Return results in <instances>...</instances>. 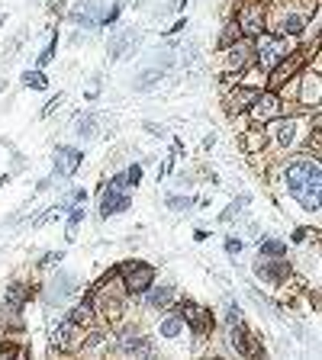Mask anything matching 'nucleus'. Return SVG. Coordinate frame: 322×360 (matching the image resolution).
<instances>
[{"mask_svg": "<svg viewBox=\"0 0 322 360\" xmlns=\"http://www.w3.org/2000/svg\"><path fill=\"white\" fill-rule=\"evenodd\" d=\"M94 315H97V309H94V302H91V296L87 299H81V302H75V306L68 309V319L71 325H77V328H87V325L94 322Z\"/></svg>", "mask_w": 322, "mask_h": 360, "instance_id": "nucleus-20", "label": "nucleus"}, {"mask_svg": "<svg viewBox=\"0 0 322 360\" xmlns=\"http://www.w3.org/2000/svg\"><path fill=\"white\" fill-rule=\"evenodd\" d=\"M20 84L30 87V91H46V87H49V77L42 74V68H36V71H23Z\"/></svg>", "mask_w": 322, "mask_h": 360, "instance_id": "nucleus-25", "label": "nucleus"}, {"mask_svg": "<svg viewBox=\"0 0 322 360\" xmlns=\"http://www.w3.org/2000/svg\"><path fill=\"white\" fill-rule=\"evenodd\" d=\"M81 222H84V206L77 203V206H71V209H68V241L75 238V229H77Z\"/></svg>", "mask_w": 322, "mask_h": 360, "instance_id": "nucleus-28", "label": "nucleus"}, {"mask_svg": "<svg viewBox=\"0 0 322 360\" xmlns=\"http://www.w3.org/2000/svg\"><path fill=\"white\" fill-rule=\"evenodd\" d=\"M242 248H245V245H242V238H226V254H232V258H236V254H242Z\"/></svg>", "mask_w": 322, "mask_h": 360, "instance_id": "nucleus-36", "label": "nucleus"}, {"mask_svg": "<svg viewBox=\"0 0 322 360\" xmlns=\"http://www.w3.org/2000/svg\"><path fill=\"white\" fill-rule=\"evenodd\" d=\"M123 177H126V184L129 187H139L142 184V164H129V168L123 171Z\"/></svg>", "mask_w": 322, "mask_h": 360, "instance_id": "nucleus-34", "label": "nucleus"}, {"mask_svg": "<svg viewBox=\"0 0 322 360\" xmlns=\"http://www.w3.org/2000/svg\"><path fill=\"white\" fill-rule=\"evenodd\" d=\"M258 254H261V258H284L287 245L281 241V238H261V241H258Z\"/></svg>", "mask_w": 322, "mask_h": 360, "instance_id": "nucleus-22", "label": "nucleus"}, {"mask_svg": "<svg viewBox=\"0 0 322 360\" xmlns=\"http://www.w3.org/2000/svg\"><path fill=\"white\" fill-rule=\"evenodd\" d=\"M293 241H297V245H303V241H307V229H297V232H293Z\"/></svg>", "mask_w": 322, "mask_h": 360, "instance_id": "nucleus-39", "label": "nucleus"}, {"mask_svg": "<svg viewBox=\"0 0 322 360\" xmlns=\"http://www.w3.org/2000/svg\"><path fill=\"white\" fill-rule=\"evenodd\" d=\"M255 276L271 286H281L290 276V264H287V258H258L255 261Z\"/></svg>", "mask_w": 322, "mask_h": 360, "instance_id": "nucleus-9", "label": "nucleus"}, {"mask_svg": "<svg viewBox=\"0 0 322 360\" xmlns=\"http://www.w3.org/2000/svg\"><path fill=\"white\" fill-rule=\"evenodd\" d=\"M207 238H210V229H197V232H193V241H207Z\"/></svg>", "mask_w": 322, "mask_h": 360, "instance_id": "nucleus-38", "label": "nucleus"}, {"mask_svg": "<svg viewBox=\"0 0 322 360\" xmlns=\"http://www.w3.org/2000/svg\"><path fill=\"white\" fill-rule=\"evenodd\" d=\"M116 347H120V354H129V357H148L155 351V341L148 335H142L139 328H123Z\"/></svg>", "mask_w": 322, "mask_h": 360, "instance_id": "nucleus-10", "label": "nucleus"}, {"mask_svg": "<svg viewBox=\"0 0 322 360\" xmlns=\"http://www.w3.org/2000/svg\"><path fill=\"white\" fill-rule=\"evenodd\" d=\"M242 209H248V196H238L236 203H229V206L223 209V215H219V219H223V222H232V219H236Z\"/></svg>", "mask_w": 322, "mask_h": 360, "instance_id": "nucleus-27", "label": "nucleus"}, {"mask_svg": "<svg viewBox=\"0 0 322 360\" xmlns=\"http://www.w3.org/2000/svg\"><path fill=\"white\" fill-rule=\"evenodd\" d=\"M236 26H238V32H242L245 39L261 36L264 26H268L264 4H261V0H242V4H238V13H236Z\"/></svg>", "mask_w": 322, "mask_h": 360, "instance_id": "nucleus-5", "label": "nucleus"}, {"mask_svg": "<svg viewBox=\"0 0 322 360\" xmlns=\"http://www.w3.org/2000/svg\"><path fill=\"white\" fill-rule=\"evenodd\" d=\"M184 331H187V325H184V319L177 312H168L165 319H161V325H158V335L165 338V341H177V338H184Z\"/></svg>", "mask_w": 322, "mask_h": 360, "instance_id": "nucleus-21", "label": "nucleus"}, {"mask_svg": "<svg viewBox=\"0 0 322 360\" xmlns=\"http://www.w3.org/2000/svg\"><path fill=\"white\" fill-rule=\"evenodd\" d=\"M65 261V251H49L42 261H39V267H58V264Z\"/></svg>", "mask_w": 322, "mask_h": 360, "instance_id": "nucleus-35", "label": "nucleus"}, {"mask_svg": "<svg viewBox=\"0 0 322 360\" xmlns=\"http://www.w3.org/2000/svg\"><path fill=\"white\" fill-rule=\"evenodd\" d=\"M261 145H264V132L255 126V129L245 135V152H261Z\"/></svg>", "mask_w": 322, "mask_h": 360, "instance_id": "nucleus-32", "label": "nucleus"}, {"mask_svg": "<svg viewBox=\"0 0 322 360\" xmlns=\"http://www.w3.org/2000/svg\"><path fill=\"white\" fill-rule=\"evenodd\" d=\"M84 161V152L77 145H58L55 148V158H52V174L55 177H71Z\"/></svg>", "mask_w": 322, "mask_h": 360, "instance_id": "nucleus-12", "label": "nucleus"}, {"mask_svg": "<svg viewBox=\"0 0 322 360\" xmlns=\"http://www.w3.org/2000/svg\"><path fill=\"white\" fill-rule=\"evenodd\" d=\"M23 306H13V302H4L0 299V328L4 331H23Z\"/></svg>", "mask_w": 322, "mask_h": 360, "instance_id": "nucleus-18", "label": "nucleus"}, {"mask_svg": "<svg viewBox=\"0 0 322 360\" xmlns=\"http://www.w3.org/2000/svg\"><path fill=\"white\" fill-rule=\"evenodd\" d=\"M300 84H303V93L300 100L307 107H319V93H322V81H319V65L313 71H300Z\"/></svg>", "mask_w": 322, "mask_h": 360, "instance_id": "nucleus-16", "label": "nucleus"}, {"mask_svg": "<svg viewBox=\"0 0 322 360\" xmlns=\"http://www.w3.org/2000/svg\"><path fill=\"white\" fill-rule=\"evenodd\" d=\"M77 123H81V126H77V135H81V138H94V135H97V116L84 113Z\"/></svg>", "mask_w": 322, "mask_h": 360, "instance_id": "nucleus-26", "label": "nucleus"}, {"mask_svg": "<svg viewBox=\"0 0 322 360\" xmlns=\"http://www.w3.org/2000/svg\"><path fill=\"white\" fill-rule=\"evenodd\" d=\"M226 335H229V345H232V351L236 354H242V357H252L255 354L252 331H248L245 319H242V309H238L236 302L226 306Z\"/></svg>", "mask_w": 322, "mask_h": 360, "instance_id": "nucleus-4", "label": "nucleus"}, {"mask_svg": "<svg viewBox=\"0 0 322 360\" xmlns=\"http://www.w3.org/2000/svg\"><path fill=\"white\" fill-rule=\"evenodd\" d=\"M26 347L23 345H13V341H0V357H23Z\"/></svg>", "mask_w": 322, "mask_h": 360, "instance_id": "nucleus-33", "label": "nucleus"}, {"mask_svg": "<svg viewBox=\"0 0 322 360\" xmlns=\"http://www.w3.org/2000/svg\"><path fill=\"white\" fill-rule=\"evenodd\" d=\"M297 129L300 123L297 119H271V132H274V142L281 148H290L293 138H297Z\"/></svg>", "mask_w": 322, "mask_h": 360, "instance_id": "nucleus-19", "label": "nucleus"}, {"mask_svg": "<svg viewBox=\"0 0 322 360\" xmlns=\"http://www.w3.org/2000/svg\"><path fill=\"white\" fill-rule=\"evenodd\" d=\"M120 16H123V0H120V4H113L107 13H100V16H97V26H113Z\"/></svg>", "mask_w": 322, "mask_h": 360, "instance_id": "nucleus-30", "label": "nucleus"}, {"mask_svg": "<svg viewBox=\"0 0 322 360\" xmlns=\"http://www.w3.org/2000/svg\"><path fill=\"white\" fill-rule=\"evenodd\" d=\"M177 315L184 319L187 331H193L197 338H210V331H213V312H210L207 306H200L193 299H184V302L177 306Z\"/></svg>", "mask_w": 322, "mask_h": 360, "instance_id": "nucleus-6", "label": "nucleus"}, {"mask_svg": "<svg viewBox=\"0 0 322 360\" xmlns=\"http://www.w3.org/2000/svg\"><path fill=\"white\" fill-rule=\"evenodd\" d=\"M116 276H120V286L126 290V296H142V293L155 284L158 270H155L152 264L136 261V258H132V261H126V264L116 267Z\"/></svg>", "mask_w": 322, "mask_h": 360, "instance_id": "nucleus-2", "label": "nucleus"}, {"mask_svg": "<svg viewBox=\"0 0 322 360\" xmlns=\"http://www.w3.org/2000/svg\"><path fill=\"white\" fill-rule=\"evenodd\" d=\"M236 39H242V32H238L236 20H229V23H226V29H223V36H219V48H229Z\"/></svg>", "mask_w": 322, "mask_h": 360, "instance_id": "nucleus-31", "label": "nucleus"}, {"mask_svg": "<svg viewBox=\"0 0 322 360\" xmlns=\"http://www.w3.org/2000/svg\"><path fill=\"white\" fill-rule=\"evenodd\" d=\"M55 46H58V32H52V39H49V46L42 48V52H39V58H36L39 68H46V65L55 58Z\"/></svg>", "mask_w": 322, "mask_h": 360, "instance_id": "nucleus-29", "label": "nucleus"}, {"mask_svg": "<svg viewBox=\"0 0 322 360\" xmlns=\"http://www.w3.org/2000/svg\"><path fill=\"white\" fill-rule=\"evenodd\" d=\"M226 55H229V71L232 74H242V71H248L252 68V62H255V39H236L229 48H223Z\"/></svg>", "mask_w": 322, "mask_h": 360, "instance_id": "nucleus-11", "label": "nucleus"}, {"mask_svg": "<svg viewBox=\"0 0 322 360\" xmlns=\"http://www.w3.org/2000/svg\"><path fill=\"white\" fill-rule=\"evenodd\" d=\"M7 180H10V177H0V187H4V184H7Z\"/></svg>", "mask_w": 322, "mask_h": 360, "instance_id": "nucleus-42", "label": "nucleus"}, {"mask_svg": "<svg viewBox=\"0 0 322 360\" xmlns=\"http://www.w3.org/2000/svg\"><path fill=\"white\" fill-rule=\"evenodd\" d=\"M184 26H187V20H184V16H181V20H177V23H174V26H171V29H168V32H184Z\"/></svg>", "mask_w": 322, "mask_h": 360, "instance_id": "nucleus-40", "label": "nucleus"}, {"mask_svg": "<svg viewBox=\"0 0 322 360\" xmlns=\"http://www.w3.org/2000/svg\"><path fill=\"white\" fill-rule=\"evenodd\" d=\"M268 23H274V36H290V39H297V36H303L307 32V13L303 10H297V7H277V16L274 20H268Z\"/></svg>", "mask_w": 322, "mask_h": 360, "instance_id": "nucleus-7", "label": "nucleus"}, {"mask_svg": "<svg viewBox=\"0 0 322 360\" xmlns=\"http://www.w3.org/2000/svg\"><path fill=\"white\" fill-rule=\"evenodd\" d=\"M255 93H258V91H252V87L242 84V87H238V91L229 97V113H238V109H248V103L255 100Z\"/></svg>", "mask_w": 322, "mask_h": 360, "instance_id": "nucleus-23", "label": "nucleus"}, {"mask_svg": "<svg viewBox=\"0 0 322 360\" xmlns=\"http://www.w3.org/2000/svg\"><path fill=\"white\" fill-rule=\"evenodd\" d=\"M62 100H65V93H55V97L46 103V109H42V116H49V113H52V109H58V107H62Z\"/></svg>", "mask_w": 322, "mask_h": 360, "instance_id": "nucleus-37", "label": "nucleus"}, {"mask_svg": "<svg viewBox=\"0 0 322 360\" xmlns=\"http://www.w3.org/2000/svg\"><path fill=\"white\" fill-rule=\"evenodd\" d=\"M287 190L303 209L319 213V193H322V164L319 158H297L284 171Z\"/></svg>", "mask_w": 322, "mask_h": 360, "instance_id": "nucleus-1", "label": "nucleus"}, {"mask_svg": "<svg viewBox=\"0 0 322 360\" xmlns=\"http://www.w3.org/2000/svg\"><path fill=\"white\" fill-rule=\"evenodd\" d=\"M216 145V135H207L203 138V152H207V148H213Z\"/></svg>", "mask_w": 322, "mask_h": 360, "instance_id": "nucleus-41", "label": "nucleus"}, {"mask_svg": "<svg viewBox=\"0 0 322 360\" xmlns=\"http://www.w3.org/2000/svg\"><path fill=\"white\" fill-rule=\"evenodd\" d=\"M277 113H281V97H277V91L255 93V100L248 103V119H252V123H271V119H277Z\"/></svg>", "mask_w": 322, "mask_h": 360, "instance_id": "nucleus-8", "label": "nucleus"}, {"mask_svg": "<svg viewBox=\"0 0 322 360\" xmlns=\"http://www.w3.org/2000/svg\"><path fill=\"white\" fill-rule=\"evenodd\" d=\"M165 206H168L171 213H191V209H193V196H187V193H168Z\"/></svg>", "mask_w": 322, "mask_h": 360, "instance_id": "nucleus-24", "label": "nucleus"}, {"mask_svg": "<svg viewBox=\"0 0 322 360\" xmlns=\"http://www.w3.org/2000/svg\"><path fill=\"white\" fill-rule=\"evenodd\" d=\"M290 52H293L290 36H268V32L255 36V62H258L261 71H271L284 55H290Z\"/></svg>", "mask_w": 322, "mask_h": 360, "instance_id": "nucleus-3", "label": "nucleus"}, {"mask_svg": "<svg viewBox=\"0 0 322 360\" xmlns=\"http://www.w3.org/2000/svg\"><path fill=\"white\" fill-rule=\"evenodd\" d=\"M132 206V196L129 193H120V190H107L100 187V206H97V215L100 219H110L116 213H126Z\"/></svg>", "mask_w": 322, "mask_h": 360, "instance_id": "nucleus-15", "label": "nucleus"}, {"mask_svg": "<svg viewBox=\"0 0 322 360\" xmlns=\"http://www.w3.org/2000/svg\"><path fill=\"white\" fill-rule=\"evenodd\" d=\"M77 325H71L68 319L65 322H58L52 328V335H49V341H52V347L55 351H71V347H77Z\"/></svg>", "mask_w": 322, "mask_h": 360, "instance_id": "nucleus-17", "label": "nucleus"}, {"mask_svg": "<svg viewBox=\"0 0 322 360\" xmlns=\"http://www.w3.org/2000/svg\"><path fill=\"white\" fill-rule=\"evenodd\" d=\"M177 290L171 284H152L146 293H142V306L152 309V312H165V309L174 306Z\"/></svg>", "mask_w": 322, "mask_h": 360, "instance_id": "nucleus-14", "label": "nucleus"}, {"mask_svg": "<svg viewBox=\"0 0 322 360\" xmlns=\"http://www.w3.org/2000/svg\"><path fill=\"white\" fill-rule=\"evenodd\" d=\"M75 293H77V276L68 274V270H58V274L52 276V286H49L46 302L55 309V306H62V302H68Z\"/></svg>", "mask_w": 322, "mask_h": 360, "instance_id": "nucleus-13", "label": "nucleus"}]
</instances>
